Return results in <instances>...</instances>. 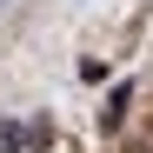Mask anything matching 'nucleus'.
Listing matches in <instances>:
<instances>
[{"instance_id":"obj_1","label":"nucleus","mask_w":153,"mask_h":153,"mask_svg":"<svg viewBox=\"0 0 153 153\" xmlns=\"http://www.w3.org/2000/svg\"><path fill=\"white\" fill-rule=\"evenodd\" d=\"M126 107H133V87L120 80V87L107 93V107H100V126H107V133H120V120H126Z\"/></svg>"},{"instance_id":"obj_2","label":"nucleus","mask_w":153,"mask_h":153,"mask_svg":"<svg viewBox=\"0 0 153 153\" xmlns=\"http://www.w3.org/2000/svg\"><path fill=\"white\" fill-rule=\"evenodd\" d=\"M20 146H33V133L20 120H0V153H20Z\"/></svg>"}]
</instances>
